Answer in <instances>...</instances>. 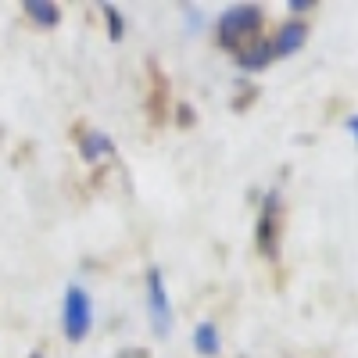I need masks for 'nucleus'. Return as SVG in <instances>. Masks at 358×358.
<instances>
[{
	"mask_svg": "<svg viewBox=\"0 0 358 358\" xmlns=\"http://www.w3.org/2000/svg\"><path fill=\"white\" fill-rule=\"evenodd\" d=\"M90 326H94V305H90V294L83 287H69L65 301H62V330L72 344L90 337Z\"/></svg>",
	"mask_w": 358,
	"mask_h": 358,
	"instance_id": "f03ea898",
	"label": "nucleus"
},
{
	"mask_svg": "<svg viewBox=\"0 0 358 358\" xmlns=\"http://www.w3.org/2000/svg\"><path fill=\"white\" fill-rule=\"evenodd\" d=\"M194 351L201 358H215L222 351V337L215 330V322H197V330H194Z\"/></svg>",
	"mask_w": 358,
	"mask_h": 358,
	"instance_id": "6e6552de",
	"label": "nucleus"
},
{
	"mask_svg": "<svg viewBox=\"0 0 358 358\" xmlns=\"http://www.w3.org/2000/svg\"><path fill=\"white\" fill-rule=\"evenodd\" d=\"M273 40H251V43H244L241 50H236V65H241L244 72H262L268 62H273Z\"/></svg>",
	"mask_w": 358,
	"mask_h": 358,
	"instance_id": "423d86ee",
	"label": "nucleus"
},
{
	"mask_svg": "<svg viewBox=\"0 0 358 358\" xmlns=\"http://www.w3.org/2000/svg\"><path fill=\"white\" fill-rule=\"evenodd\" d=\"M33 358H43V355H33Z\"/></svg>",
	"mask_w": 358,
	"mask_h": 358,
	"instance_id": "ddd939ff",
	"label": "nucleus"
},
{
	"mask_svg": "<svg viewBox=\"0 0 358 358\" xmlns=\"http://www.w3.org/2000/svg\"><path fill=\"white\" fill-rule=\"evenodd\" d=\"M147 315H151V322H155V334L169 337V330H172V305H169V290H165L162 268H147Z\"/></svg>",
	"mask_w": 358,
	"mask_h": 358,
	"instance_id": "7ed1b4c3",
	"label": "nucleus"
},
{
	"mask_svg": "<svg viewBox=\"0 0 358 358\" xmlns=\"http://www.w3.org/2000/svg\"><path fill=\"white\" fill-rule=\"evenodd\" d=\"M104 18H108V36H111V43H118V40H122V33H126V25H122V11L111 8V4H104Z\"/></svg>",
	"mask_w": 358,
	"mask_h": 358,
	"instance_id": "9d476101",
	"label": "nucleus"
},
{
	"mask_svg": "<svg viewBox=\"0 0 358 358\" xmlns=\"http://www.w3.org/2000/svg\"><path fill=\"white\" fill-rule=\"evenodd\" d=\"M262 22H265V11L258 4H233V8H226L222 18H219V25H215L219 43L226 50H241L244 43L258 40Z\"/></svg>",
	"mask_w": 358,
	"mask_h": 358,
	"instance_id": "f257e3e1",
	"label": "nucleus"
},
{
	"mask_svg": "<svg viewBox=\"0 0 358 358\" xmlns=\"http://www.w3.org/2000/svg\"><path fill=\"white\" fill-rule=\"evenodd\" d=\"M305 40H308V25H305L301 18L283 22L280 33L273 36V54H276V57H290V54H297V50L305 47Z\"/></svg>",
	"mask_w": 358,
	"mask_h": 358,
	"instance_id": "39448f33",
	"label": "nucleus"
},
{
	"mask_svg": "<svg viewBox=\"0 0 358 358\" xmlns=\"http://www.w3.org/2000/svg\"><path fill=\"white\" fill-rule=\"evenodd\" d=\"M294 15H305V11H312L315 8V0H290V4H287Z\"/></svg>",
	"mask_w": 358,
	"mask_h": 358,
	"instance_id": "9b49d317",
	"label": "nucleus"
},
{
	"mask_svg": "<svg viewBox=\"0 0 358 358\" xmlns=\"http://www.w3.org/2000/svg\"><path fill=\"white\" fill-rule=\"evenodd\" d=\"M83 158L86 162H97V158H108L111 155V140L104 136V133H97V129H90V136H83Z\"/></svg>",
	"mask_w": 358,
	"mask_h": 358,
	"instance_id": "1a4fd4ad",
	"label": "nucleus"
},
{
	"mask_svg": "<svg viewBox=\"0 0 358 358\" xmlns=\"http://www.w3.org/2000/svg\"><path fill=\"white\" fill-rule=\"evenodd\" d=\"M280 194H265L262 201V215H258V251L265 258H276L280 251Z\"/></svg>",
	"mask_w": 358,
	"mask_h": 358,
	"instance_id": "20e7f679",
	"label": "nucleus"
},
{
	"mask_svg": "<svg viewBox=\"0 0 358 358\" xmlns=\"http://www.w3.org/2000/svg\"><path fill=\"white\" fill-rule=\"evenodd\" d=\"M22 11L29 15L33 25H43V29H54L57 22H62V8H57L54 0H25Z\"/></svg>",
	"mask_w": 358,
	"mask_h": 358,
	"instance_id": "0eeeda50",
	"label": "nucleus"
},
{
	"mask_svg": "<svg viewBox=\"0 0 358 358\" xmlns=\"http://www.w3.org/2000/svg\"><path fill=\"white\" fill-rule=\"evenodd\" d=\"M348 129H351V133H355V140H358V115H355V118H348Z\"/></svg>",
	"mask_w": 358,
	"mask_h": 358,
	"instance_id": "f8f14e48",
	"label": "nucleus"
}]
</instances>
